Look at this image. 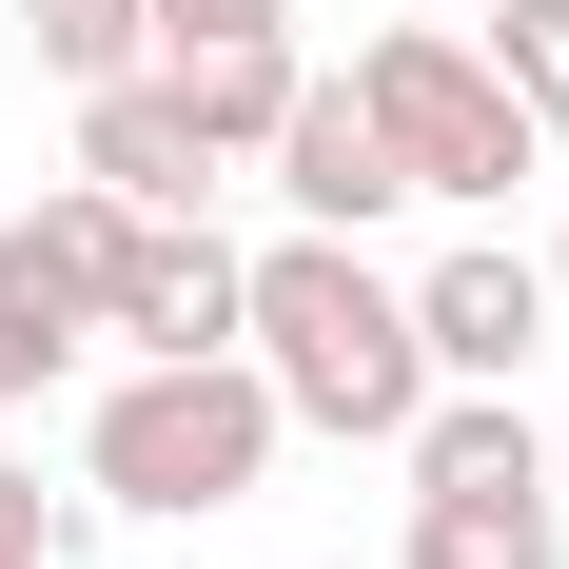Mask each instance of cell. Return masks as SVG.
<instances>
[{"mask_svg": "<svg viewBox=\"0 0 569 569\" xmlns=\"http://www.w3.org/2000/svg\"><path fill=\"white\" fill-rule=\"evenodd\" d=\"M236 353L276 373V412H295V432H373V452H393L412 412H432L412 276H373V256H353V236H315V217L256 256V295H236Z\"/></svg>", "mask_w": 569, "mask_h": 569, "instance_id": "1", "label": "cell"}, {"mask_svg": "<svg viewBox=\"0 0 569 569\" xmlns=\"http://www.w3.org/2000/svg\"><path fill=\"white\" fill-rule=\"evenodd\" d=\"M353 99H373V138H393L412 197H511L550 138H530V99L491 79V40L471 20H393V40H353Z\"/></svg>", "mask_w": 569, "mask_h": 569, "instance_id": "3", "label": "cell"}, {"mask_svg": "<svg viewBox=\"0 0 569 569\" xmlns=\"http://www.w3.org/2000/svg\"><path fill=\"white\" fill-rule=\"evenodd\" d=\"M79 177H118L138 217H197L217 197V138H197V99L158 59H118V79H79Z\"/></svg>", "mask_w": 569, "mask_h": 569, "instance_id": "4", "label": "cell"}, {"mask_svg": "<svg viewBox=\"0 0 569 569\" xmlns=\"http://www.w3.org/2000/svg\"><path fill=\"white\" fill-rule=\"evenodd\" d=\"M236 295H256V256H236L217 217H138L99 335H138V353H236Z\"/></svg>", "mask_w": 569, "mask_h": 569, "instance_id": "5", "label": "cell"}, {"mask_svg": "<svg viewBox=\"0 0 569 569\" xmlns=\"http://www.w3.org/2000/svg\"><path fill=\"white\" fill-rule=\"evenodd\" d=\"M158 79L197 99V138H217V158H276V118H295V79H315V59H295V20H276V40H177Z\"/></svg>", "mask_w": 569, "mask_h": 569, "instance_id": "10", "label": "cell"}, {"mask_svg": "<svg viewBox=\"0 0 569 569\" xmlns=\"http://www.w3.org/2000/svg\"><path fill=\"white\" fill-rule=\"evenodd\" d=\"M118 256H138V197H118V177H59L40 217H0V295H40L79 335L118 315Z\"/></svg>", "mask_w": 569, "mask_h": 569, "instance_id": "8", "label": "cell"}, {"mask_svg": "<svg viewBox=\"0 0 569 569\" xmlns=\"http://www.w3.org/2000/svg\"><path fill=\"white\" fill-rule=\"evenodd\" d=\"M491 20V79L530 99V138H569V0H471Z\"/></svg>", "mask_w": 569, "mask_h": 569, "instance_id": "11", "label": "cell"}, {"mask_svg": "<svg viewBox=\"0 0 569 569\" xmlns=\"http://www.w3.org/2000/svg\"><path fill=\"white\" fill-rule=\"evenodd\" d=\"M412 335H432V393H452V373H530V335H550V256H491V236L432 256V276H412Z\"/></svg>", "mask_w": 569, "mask_h": 569, "instance_id": "6", "label": "cell"}, {"mask_svg": "<svg viewBox=\"0 0 569 569\" xmlns=\"http://www.w3.org/2000/svg\"><path fill=\"white\" fill-rule=\"evenodd\" d=\"M550 491H569V412H550Z\"/></svg>", "mask_w": 569, "mask_h": 569, "instance_id": "17", "label": "cell"}, {"mask_svg": "<svg viewBox=\"0 0 569 569\" xmlns=\"http://www.w3.org/2000/svg\"><path fill=\"white\" fill-rule=\"evenodd\" d=\"M412 569H569V491H550V471H471V491H412Z\"/></svg>", "mask_w": 569, "mask_h": 569, "instance_id": "9", "label": "cell"}, {"mask_svg": "<svg viewBox=\"0 0 569 569\" xmlns=\"http://www.w3.org/2000/svg\"><path fill=\"white\" fill-rule=\"evenodd\" d=\"M550 315H569V236H550Z\"/></svg>", "mask_w": 569, "mask_h": 569, "instance_id": "16", "label": "cell"}, {"mask_svg": "<svg viewBox=\"0 0 569 569\" xmlns=\"http://www.w3.org/2000/svg\"><path fill=\"white\" fill-rule=\"evenodd\" d=\"M138 20H158V59H177V40H276L295 0H138Z\"/></svg>", "mask_w": 569, "mask_h": 569, "instance_id": "14", "label": "cell"}, {"mask_svg": "<svg viewBox=\"0 0 569 569\" xmlns=\"http://www.w3.org/2000/svg\"><path fill=\"white\" fill-rule=\"evenodd\" d=\"M59 373H79V315H40V295H0V412H20V393H59Z\"/></svg>", "mask_w": 569, "mask_h": 569, "instance_id": "13", "label": "cell"}, {"mask_svg": "<svg viewBox=\"0 0 569 569\" xmlns=\"http://www.w3.org/2000/svg\"><path fill=\"white\" fill-rule=\"evenodd\" d=\"M20 20H40V59H59V79H118V59H158V20H138V0H20Z\"/></svg>", "mask_w": 569, "mask_h": 569, "instance_id": "12", "label": "cell"}, {"mask_svg": "<svg viewBox=\"0 0 569 569\" xmlns=\"http://www.w3.org/2000/svg\"><path fill=\"white\" fill-rule=\"evenodd\" d=\"M276 197H295L315 236H373V217L412 197V177H393V138H373V99H353V79H295V118H276Z\"/></svg>", "mask_w": 569, "mask_h": 569, "instance_id": "7", "label": "cell"}, {"mask_svg": "<svg viewBox=\"0 0 569 569\" xmlns=\"http://www.w3.org/2000/svg\"><path fill=\"white\" fill-rule=\"evenodd\" d=\"M276 373L256 353H138L99 412H79V471H99L118 511H158V530H197V511H256V471H276Z\"/></svg>", "mask_w": 569, "mask_h": 569, "instance_id": "2", "label": "cell"}, {"mask_svg": "<svg viewBox=\"0 0 569 569\" xmlns=\"http://www.w3.org/2000/svg\"><path fill=\"white\" fill-rule=\"evenodd\" d=\"M59 550H79V530H59V491H40V471H0V569H59Z\"/></svg>", "mask_w": 569, "mask_h": 569, "instance_id": "15", "label": "cell"}]
</instances>
